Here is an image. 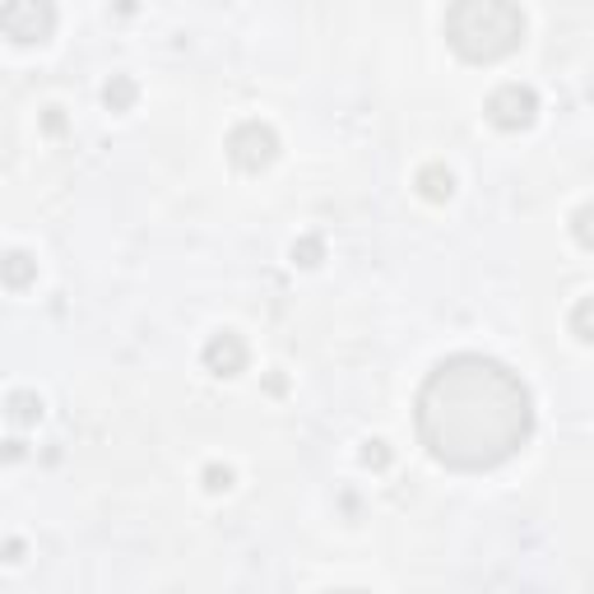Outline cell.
<instances>
[{
  "label": "cell",
  "mask_w": 594,
  "mask_h": 594,
  "mask_svg": "<svg viewBox=\"0 0 594 594\" xmlns=\"http://www.w3.org/2000/svg\"><path fill=\"white\" fill-rule=\"evenodd\" d=\"M363 460H367V465H386V451H381V442H371V451H367Z\"/></svg>",
  "instance_id": "cell-15"
},
{
  "label": "cell",
  "mask_w": 594,
  "mask_h": 594,
  "mask_svg": "<svg viewBox=\"0 0 594 594\" xmlns=\"http://www.w3.org/2000/svg\"><path fill=\"white\" fill-rule=\"evenodd\" d=\"M418 442L436 465L483 474L506 465L534 432L530 386L506 363L483 354H455L428 371L413 404Z\"/></svg>",
  "instance_id": "cell-1"
},
{
  "label": "cell",
  "mask_w": 594,
  "mask_h": 594,
  "mask_svg": "<svg viewBox=\"0 0 594 594\" xmlns=\"http://www.w3.org/2000/svg\"><path fill=\"white\" fill-rule=\"evenodd\" d=\"M446 42L469 65L506 61L525 42V14L516 0H451Z\"/></svg>",
  "instance_id": "cell-2"
},
{
  "label": "cell",
  "mask_w": 594,
  "mask_h": 594,
  "mask_svg": "<svg viewBox=\"0 0 594 594\" xmlns=\"http://www.w3.org/2000/svg\"><path fill=\"white\" fill-rule=\"evenodd\" d=\"M418 191H423V201L432 205H446L451 195H455V177L442 168V163H428L423 172H418Z\"/></svg>",
  "instance_id": "cell-7"
},
{
  "label": "cell",
  "mask_w": 594,
  "mask_h": 594,
  "mask_svg": "<svg viewBox=\"0 0 594 594\" xmlns=\"http://www.w3.org/2000/svg\"><path fill=\"white\" fill-rule=\"evenodd\" d=\"M321 256H325V241H321V237L293 241V260H298V266H321Z\"/></svg>",
  "instance_id": "cell-12"
},
{
  "label": "cell",
  "mask_w": 594,
  "mask_h": 594,
  "mask_svg": "<svg viewBox=\"0 0 594 594\" xmlns=\"http://www.w3.org/2000/svg\"><path fill=\"white\" fill-rule=\"evenodd\" d=\"M33 279H37V260L33 256H24V251L0 256V283H6V289H29Z\"/></svg>",
  "instance_id": "cell-8"
},
{
  "label": "cell",
  "mask_w": 594,
  "mask_h": 594,
  "mask_svg": "<svg viewBox=\"0 0 594 594\" xmlns=\"http://www.w3.org/2000/svg\"><path fill=\"white\" fill-rule=\"evenodd\" d=\"M205 488H209V493H228V488H233V469L209 465V469H205Z\"/></svg>",
  "instance_id": "cell-13"
},
{
  "label": "cell",
  "mask_w": 594,
  "mask_h": 594,
  "mask_svg": "<svg viewBox=\"0 0 594 594\" xmlns=\"http://www.w3.org/2000/svg\"><path fill=\"white\" fill-rule=\"evenodd\" d=\"M0 33L19 47H42L56 33V6L52 0H6L0 6Z\"/></svg>",
  "instance_id": "cell-3"
},
{
  "label": "cell",
  "mask_w": 594,
  "mask_h": 594,
  "mask_svg": "<svg viewBox=\"0 0 594 594\" xmlns=\"http://www.w3.org/2000/svg\"><path fill=\"white\" fill-rule=\"evenodd\" d=\"M576 241H581V247H590V205L576 214Z\"/></svg>",
  "instance_id": "cell-14"
},
{
  "label": "cell",
  "mask_w": 594,
  "mask_h": 594,
  "mask_svg": "<svg viewBox=\"0 0 594 594\" xmlns=\"http://www.w3.org/2000/svg\"><path fill=\"white\" fill-rule=\"evenodd\" d=\"M590 316H594V302H590V298H581V302H576V312H571V335H576L581 344H590V339H594Z\"/></svg>",
  "instance_id": "cell-11"
},
{
  "label": "cell",
  "mask_w": 594,
  "mask_h": 594,
  "mask_svg": "<svg viewBox=\"0 0 594 594\" xmlns=\"http://www.w3.org/2000/svg\"><path fill=\"white\" fill-rule=\"evenodd\" d=\"M228 159L241 172H266L279 159V136L266 121H241L228 136Z\"/></svg>",
  "instance_id": "cell-4"
},
{
  "label": "cell",
  "mask_w": 594,
  "mask_h": 594,
  "mask_svg": "<svg viewBox=\"0 0 594 594\" xmlns=\"http://www.w3.org/2000/svg\"><path fill=\"white\" fill-rule=\"evenodd\" d=\"M534 117H539V94L530 84H501V89H493L488 121L497 130H525V126H534Z\"/></svg>",
  "instance_id": "cell-5"
},
{
  "label": "cell",
  "mask_w": 594,
  "mask_h": 594,
  "mask_svg": "<svg viewBox=\"0 0 594 594\" xmlns=\"http://www.w3.org/2000/svg\"><path fill=\"white\" fill-rule=\"evenodd\" d=\"M102 98H107V107H112V112H130V107H136V79L117 75V79L102 89Z\"/></svg>",
  "instance_id": "cell-9"
},
{
  "label": "cell",
  "mask_w": 594,
  "mask_h": 594,
  "mask_svg": "<svg viewBox=\"0 0 594 594\" xmlns=\"http://www.w3.org/2000/svg\"><path fill=\"white\" fill-rule=\"evenodd\" d=\"M10 418L19 428H29V423H37L42 418V400L37 395H29V390H19V395H10Z\"/></svg>",
  "instance_id": "cell-10"
},
{
  "label": "cell",
  "mask_w": 594,
  "mask_h": 594,
  "mask_svg": "<svg viewBox=\"0 0 594 594\" xmlns=\"http://www.w3.org/2000/svg\"><path fill=\"white\" fill-rule=\"evenodd\" d=\"M205 367L214 377H237V371H247V339L224 330V335H214L205 344Z\"/></svg>",
  "instance_id": "cell-6"
}]
</instances>
